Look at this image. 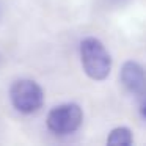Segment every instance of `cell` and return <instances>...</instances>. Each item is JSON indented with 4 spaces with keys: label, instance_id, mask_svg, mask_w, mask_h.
I'll use <instances>...</instances> for the list:
<instances>
[{
    "label": "cell",
    "instance_id": "1",
    "mask_svg": "<svg viewBox=\"0 0 146 146\" xmlns=\"http://www.w3.org/2000/svg\"><path fill=\"white\" fill-rule=\"evenodd\" d=\"M80 60L85 74L93 80H104L111 71V58L99 39L85 38L80 42Z\"/></svg>",
    "mask_w": 146,
    "mask_h": 146
},
{
    "label": "cell",
    "instance_id": "2",
    "mask_svg": "<svg viewBox=\"0 0 146 146\" xmlns=\"http://www.w3.org/2000/svg\"><path fill=\"white\" fill-rule=\"evenodd\" d=\"M10 99L13 107L24 115H32L38 111L44 104V91L32 79H21L11 85Z\"/></svg>",
    "mask_w": 146,
    "mask_h": 146
},
{
    "label": "cell",
    "instance_id": "3",
    "mask_svg": "<svg viewBox=\"0 0 146 146\" xmlns=\"http://www.w3.org/2000/svg\"><path fill=\"white\" fill-rule=\"evenodd\" d=\"M83 121V111L77 104H61L54 107L47 115V129L57 135L76 132Z\"/></svg>",
    "mask_w": 146,
    "mask_h": 146
},
{
    "label": "cell",
    "instance_id": "4",
    "mask_svg": "<svg viewBox=\"0 0 146 146\" xmlns=\"http://www.w3.org/2000/svg\"><path fill=\"white\" fill-rule=\"evenodd\" d=\"M121 83L130 93L140 94L146 90V72L138 63L126 61L121 68Z\"/></svg>",
    "mask_w": 146,
    "mask_h": 146
},
{
    "label": "cell",
    "instance_id": "5",
    "mask_svg": "<svg viewBox=\"0 0 146 146\" xmlns=\"http://www.w3.org/2000/svg\"><path fill=\"white\" fill-rule=\"evenodd\" d=\"M107 143L113 146H127L132 143V132L127 127H116L110 132Z\"/></svg>",
    "mask_w": 146,
    "mask_h": 146
},
{
    "label": "cell",
    "instance_id": "6",
    "mask_svg": "<svg viewBox=\"0 0 146 146\" xmlns=\"http://www.w3.org/2000/svg\"><path fill=\"white\" fill-rule=\"evenodd\" d=\"M140 115H141L143 119H146V99L141 102V105H140Z\"/></svg>",
    "mask_w": 146,
    "mask_h": 146
}]
</instances>
